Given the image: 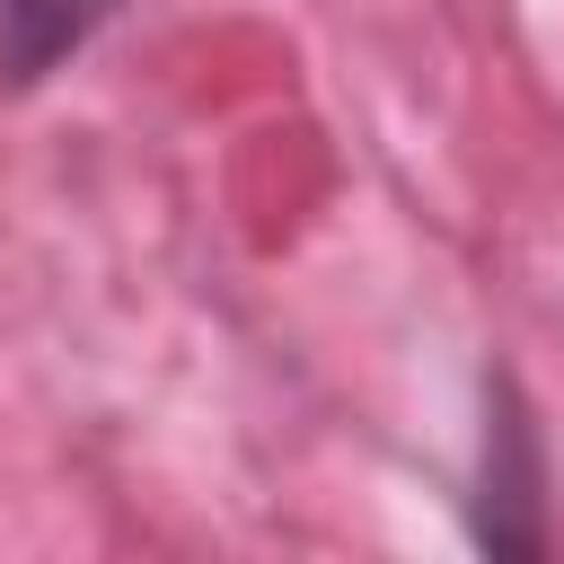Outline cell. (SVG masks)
<instances>
[{
  "instance_id": "obj_1",
  "label": "cell",
  "mask_w": 564,
  "mask_h": 564,
  "mask_svg": "<svg viewBox=\"0 0 564 564\" xmlns=\"http://www.w3.org/2000/svg\"><path fill=\"white\" fill-rule=\"evenodd\" d=\"M467 529L494 555H538L546 546V441H538V414L520 405L511 379H485V458H476Z\"/></svg>"
},
{
  "instance_id": "obj_2",
  "label": "cell",
  "mask_w": 564,
  "mask_h": 564,
  "mask_svg": "<svg viewBox=\"0 0 564 564\" xmlns=\"http://www.w3.org/2000/svg\"><path fill=\"white\" fill-rule=\"evenodd\" d=\"M123 0H0V88H44Z\"/></svg>"
}]
</instances>
